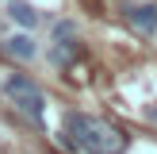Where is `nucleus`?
<instances>
[{
	"mask_svg": "<svg viewBox=\"0 0 157 154\" xmlns=\"http://www.w3.org/2000/svg\"><path fill=\"white\" fill-rule=\"evenodd\" d=\"M127 19H130L134 31L153 35V31H157V8L153 4H127Z\"/></svg>",
	"mask_w": 157,
	"mask_h": 154,
	"instance_id": "nucleus-4",
	"label": "nucleus"
},
{
	"mask_svg": "<svg viewBox=\"0 0 157 154\" xmlns=\"http://www.w3.org/2000/svg\"><path fill=\"white\" fill-rule=\"evenodd\" d=\"M0 89H4V96L12 100L15 108H19L23 116H31V120H42L46 116V96H42V89H38L35 81H27V77H19V73H12L8 77L4 85H0Z\"/></svg>",
	"mask_w": 157,
	"mask_h": 154,
	"instance_id": "nucleus-1",
	"label": "nucleus"
},
{
	"mask_svg": "<svg viewBox=\"0 0 157 154\" xmlns=\"http://www.w3.org/2000/svg\"><path fill=\"white\" fill-rule=\"evenodd\" d=\"M127 146H130L127 131L107 123V120H92L88 135L81 139V150H88V154H123Z\"/></svg>",
	"mask_w": 157,
	"mask_h": 154,
	"instance_id": "nucleus-2",
	"label": "nucleus"
},
{
	"mask_svg": "<svg viewBox=\"0 0 157 154\" xmlns=\"http://www.w3.org/2000/svg\"><path fill=\"white\" fill-rule=\"evenodd\" d=\"M77 58H84V46L77 43V38H61V43H54L50 50H46V62H50V66H73Z\"/></svg>",
	"mask_w": 157,
	"mask_h": 154,
	"instance_id": "nucleus-3",
	"label": "nucleus"
},
{
	"mask_svg": "<svg viewBox=\"0 0 157 154\" xmlns=\"http://www.w3.org/2000/svg\"><path fill=\"white\" fill-rule=\"evenodd\" d=\"M150 120H157V108H150Z\"/></svg>",
	"mask_w": 157,
	"mask_h": 154,
	"instance_id": "nucleus-9",
	"label": "nucleus"
},
{
	"mask_svg": "<svg viewBox=\"0 0 157 154\" xmlns=\"http://www.w3.org/2000/svg\"><path fill=\"white\" fill-rule=\"evenodd\" d=\"M92 127V116H81V112H65V135H73V143L81 146V139L88 135Z\"/></svg>",
	"mask_w": 157,
	"mask_h": 154,
	"instance_id": "nucleus-6",
	"label": "nucleus"
},
{
	"mask_svg": "<svg viewBox=\"0 0 157 154\" xmlns=\"http://www.w3.org/2000/svg\"><path fill=\"white\" fill-rule=\"evenodd\" d=\"M8 15H12L19 27H35V23H38V12L27 4V0H12V4H8Z\"/></svg>",
	"mask_w": 157,
	"mask_h": 154,
	"instance_id": "nucleus-7",
	"label": "nucleus"
},
{
	"mask_svg": "<svg viewBox=\"0 0 157 154\" xmlns=\"http://www.w3.org/2000/svg\"><path fill=\"white\" fill-rule=\"evenodd\" d=\"M8 54L19 58V62H31V58L38 54V46H35V38H31V35H12V38H8Z\"/></svg>",
	"mask_w": 157,
	"mask_h": 154,
	"instance_id": "nucleus-5",
	"label": "nucleus"
},
{
	"mask_svg": "<svg viewBox=\"0 0 157 154\" xmlns=\"http://www.w3.org/2000/svg\"><path fill=\"white\" fill-rule=\"evenodd\" d=\"M61 38H77V23L73 19H61L58 27H54V43H61Z\"/></svg>",
	"mask_w": 157,
	"mask_h": 154,
	"instance_id": "nucleus-8",
	"label": "nucleus"
}]
</instances>
